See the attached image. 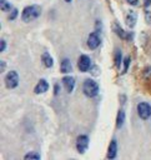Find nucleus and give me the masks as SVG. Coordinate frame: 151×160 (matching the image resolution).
<instances>
[{"mask_svg":"<svg viewBox=\"0 0 151 160\" xmlns=\"http://www.w3.org/2000/svg\"><path fill=\"white\" fill-rule=\"evenodd\" d=\"M40 14H41V8L39 5H30V6L24 8L22 14H21V19L25 22H30V21L37 19L40 16Z\"/></svg>","mask_w":151,"mask_h":160,"instance_id":"nucleus-1","label":"nucleus"},{"mask_svg":"<svg viewBox=\"0 0 151 160\" xmlns=\"http://www.w3.org/2000/svg\"><path fill=\"white\" fill-rule=\"evenodd\" d=\"M82 90H84V94L89 98H94L99 94V84L92 80V79H86L84 81V85H82Z\"/></svg>","mask_w":151,"mask_h":160,"instance_id":"nucleus-2","label":"nucleus"},{"mask_svg":"<svg viewBox=\"0 0 151 160\" xmlns=\"http://www.w3.org/2000/svg\"><path fill=\"white\" fill-rule=\"evenodd\" d=\"M17 84H19V75H17V72L14 71V70L9 71L6 74V76H5V85H6V88L7 89H14V88L17 86Z\"/></svg>","mask_w":151,"mask_h":160,"instance_id":"nucleus-3","label":"nucleus"},{"mask_svg":"<svg viewBox=\"0 0 151 160\" xmlns=\"http://www.w3.org/2000/svg\"><path fill=\"white\" fill-rule=\"evenodd\" d=\"M137 114L141 119L147 120L151 116V106L147 102H140L137 104Z\"/></svg>","mask_w":151,"mask_h":160,"instance_id":"nucleus-4","label":"nucleus"},{"mask_svg":"<svg viewBox=\"0 0 151 160\" xmlns=\"http://www.w3.org/2000/svg\"><path fill=\"white\" fill-rule=\"evenodd\" d=\"M89 148V138L86 135H80L76 139V150L80 154H84Z\"/></svg>","mask_w":151,"mask_h":160,"instance_id":"nucleus-5","label":"nucleus"},{"mask_svg":"<svg viewBox=\"0 0 151 160\" xmlns=\"http://www.w3.org/2000/svg\"><path fill=\"white\" fill-rule=\"evenodd\" d=\"M77 66H79L80 71H89V69L91 68V60H90V58L87 55H81L79 58Z\"/></svg>","mask_w":151,"mask_h":160,"instance_id":"nucleus-6","label":"nucleus"},{"mask_svg":"<svg viewBox=\"0 0 151 160\" xmlns=\"http://www.w3.org/2000/svg\"><path fill=\"white\" fill-rule=\"evenodd\" d=\"M100 42H101V40H100V36H99L97 32H91V34L89 35V38H87V46H89L91 50L99 48Z\"/></svg>","mask_w":151,"mask_h":160,"instance_id":"nucleus-7","label":"nucleus"},{"mask_svg":"<svg viewBox=\"0 0 151 160\" xmlns=\"http://www.w3.org/2000/svg\"><path fill=\"white\" fill-rule=\"evenodd\" d=\"M125 21H126V25H127L130 29H132V28L136 25V21H137V14H136V11L130 10V11L126 14Z\"/></svg>","mask_w":151,"mask_h":160,"instance_id":"nucleus-8","label":"nucleus"},{"mask_svg":"<svg viewBox=\"0 0 151 160\" xmlns=\"http://www.w3.org/2000/svg\"><path fill=\"white\" fill-rule=\"evenodd\" d=\"M61 81H62V84H64V86H65V89H66L67 92H71L74 90V88H75V79L74 78H71V76H64Z\"/></svg>","mask_w":151,"mask_h":160,"instance_id":"nucleus-9","label":"nucleus"},{"mask_svg":"<svg viewBox=\"0 0 151 160\" xmlns=\"http://www.w3.org/2000/svg\"><path fill=\"white\" fill-rule=\"evenodd\" d=\"M47 89H49V84H47V81H46L45 79H41V80L36 84L34 91H35V94H42V92L47 91Z\"/></svg>","mask_w":151,"mask_h":160,"instance_id":"nucleus-10","label":"nucleus"},{"mask_svg":"<svg viewBox=\"0 0 151 160\" xmlns=\"http://www.w3.org/2000/svg\"><path fill=\"white\" fill-rule=\"evenodd\" d=\"M60 69H61V72L64 74H67V72H71L72 71V65H71V61L69 59H64L60 64Z\"/></svg>","mask_w":151,"mask_h":160,"instance_id":"nucleus-11","label":"nucleus"},{"mask_svg":"<svg viewBox=\"0 0 151 160\" xmlns=\"http://www.w3.org/2000/svg\"><path fill=\"white\" fill-rule=\"evenodd\" d=\"M117 152V144L116 140H111L110 146H109V152H107V159H115Z\"/></svg>","mask_w":151,"mask_h":160,"instance_id":"nucleus-12","label":"nucleus"},{"mask_svg":"<svg viewBox=\"0 0 151 160\" xmlns=\"http://www.w3.org/2000/svg\"><path fill=\"white\" fill-rule=\"evenodd\" d=\"M41 59H42L44 65H45L46 68H51V66L54 65V60H52V58L50 56V54H49V52H44V54H42V56H41Z\"/></svg>","mask_w":151,"mask_h":160,"instance_id":"nucleus-13","label":"nucleus"},{"mask_svg":"<svg viewBox=\"0 0 151 160\" xmlns=\"http://www.w3.org/2000/svg\"><path fill=\"white\" fill-rule=\"evenodd\" d=\"M114 30H115V32H116L120 38H122V39H129V38H130V36H129V35H127V34H126V32H125V31H124L116 22L114 24Z\"/></svg>","mask_w":151,"mask_h":160,"instance_id":"nucleus-14","label":"nucleus"},{"mask_svg":"<svg viewBox=\"0 0 151 160\" xmlns=\"http://www.w3.org/2000/svg\"><path fill=\"white\" fill-rule=\"evenodd\" d=\"M124 121H125V111L120 110L119 114H117V119H116V126L120 129L124 125Z\"/></svg>","mask_w":151,"mask_h":160,"instance_id":"nucleus-15","label":"nucleus"},{"mask_svg":"<svg viewBox=\"0 0 151 160\" xmlns=\"http://www.w3.org/2000/svg\"><path fill=\"white\" fill-rule=\"evenodd\" d=\"M0 5H1V10L2 11H10L11 10V5L6 0H0Z\"/></svg>","mask_w":151,"mask_h":160,"instance_id":"nucleus-16","label":"nucleus"},{"mask_svg":"<svg viewBox=\"0 0 151 160\" xmlns=\"http://www.w3.org/2000/svg\"><path fill=\"white\" fill-rule=\"evenodd\" d=\"M121 60H122V58H121V51H120V50H116V54H115V65H116L117 68L121 65Z\"/></svg>","mask_w":151,"mask_h":160,"instance_id":"nucleus-17","label":"nucleus"},{"mask_svg":"<svg viewBox=\"0 0 151 160\" xmlns=\"http://www.w3.org/2000/svg\"><path fill=\"white\" fill-rule=\"evenodd\" d=\"M41 156H40V154H37V152H35V151H31V152H27L26 155H25V159H36V160H39Z\"/></svg>","mask_w":151,"mask_h":160,"instance_id":"nucleus-18","label":"nucleus"},{"mask_svg":"<svg viewBox=\"0 0 151 160\" xmlns=\"http://www.w3.org/2000/svg\"><path fill=\"white\" fill-rule=\"evenodd\" d=\"M129 65H130V58L129 56H126L125 59H124V74L127 71V69H129Z\"/></svg>","mask_w":151,"mask_h":160,"instance_id":"nucleus-19","label":"nucleus"},{"mask_svg":"<svg viewBox=\"0 0 151 160\" xmlns=\"http://www.w3.org/2000/svg\"><path fill=\"white\" fill-rule=\"evenodd\" d=\"M145 20L147 21L149 25H151V11H150V10H147V11L145 12Z\"/></svg>","mask_w":151,"mask_h":160,"instance_id":"nucleus-20","label":"nucleus"},{"mask_svg":"<svg viewBox=\"0 0 151 160\" xmlns=\"http://www.w3.org/2000/svg\"><path fill=\"white\" fill-rule=\"evenodd\" d=\"M16 15H17V10H16V9H14V10H12V14L9 16V19H10V20H14V19L16 18Z\"/></svg>","mask_w":151,"mask_h":160,"instance_id":"nucleus-21","label":"nucleus"},{"mask_svg":"<svg viewBox=\"0 0 151 160\" xmlns=\"http://www.w3.org/2000/svg\"><path fill=\"white\" fill-rule=\"evenodd\" d=\"M5 48H6V42H5V40H1V42H0V50L4 51Z\"/></svg>","mask_w":151,"mask_h":160,"instance_id":"nucleus-22","label":"nucleus"},{"mask_svg":"<svg viewBox=\"0 0 151 160\" xmlns=\"http://www.w3.org/2000/svg\"><path fill=\"white\" fill-rule=\"evenodd\" d=\"M129 4H131V5H137L139 4V0H126Z\"/></svg>","mask_w":151,"mask_h":160,"instance_id":"nucleus-23","label":"nucleus"},{"mask_svg":"<svg viewBox=\"0 0 151 160\" xmlns=\"http://www.w3.org/2000/svg\"><path fill=\"white\" fill-rule=\"evenodd\" d=\"M146 1V5H150L151 4V0H145Z\"/></svg>","mask_w":151,"mask_h":160,"instance_id":"nucleus-24","label":"nucleus"},{"mask_svg":"<svg viewBox=\"0 0 151 160\" xmlns=\"http://www.w3.org/2000/svg\"><path fill=\"white\" fill-rule=\"evenodd\" d=\"M64 1H65V2H71L72 0H64Z\"/></svg>","mask_w":151,"mask_h":160,"instance_id":"nucleus-25","label":"nucleus"}]
</instances>
